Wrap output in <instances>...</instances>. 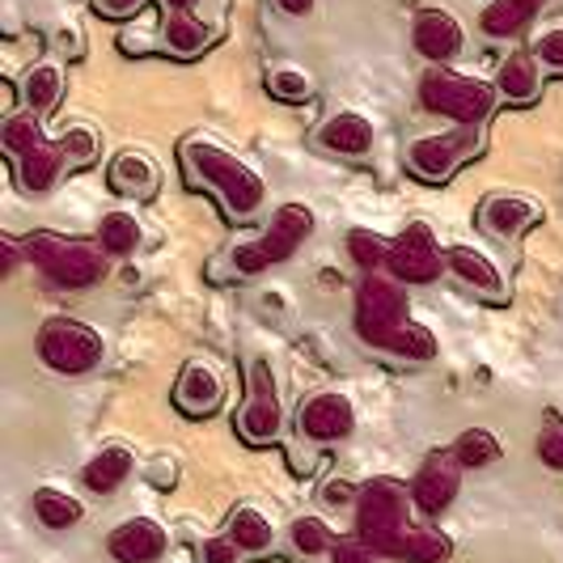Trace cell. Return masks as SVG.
I'll use <instances>...</instances> for the list:
<instances>
[{
    "mask_svg": "<svg viewBox=\"0 0 563 563\" xmlns=\"http://www.w3.org/2000/svg\"><path fill=\"white\" fill-rule=\"evenodd\" d=\"M183 162H187L199 187H212L221 196L233 221H251L258 203L267 199L263 178L238 153H229L225 144L208 141V136H191V141H183Z\"/></svg>",
    "mask_w": 563,
    "mask_h": 563,
    "instance_id": "6da1fadb",
    "label": "cell"
},
{
    "mask_svg": "<svg viewBox=\"0 0 563 563\" xmlns=\"http://www.w3.org/2000/svg\"><path fill=\"white\" fill-rule=\"evenodd\" d=\"M496 85L475 81V77H457L450 68H432L420 85V102L432 114H445L457 128H479L496 107Z\"/></svg>",
    "mask_w": 563,
    "mask_h": 563,
    "instance_id": "7a4b0ae2",
    "label": "cell"
},
{
    "mask_svg": "<svg viewBox=\"0 0 563 563\" xmlns=\"http://www.w3.org/2000/svg\"><path fill=\"white\" fill-rule=\"evenodd\" d=\"M30 263L59 288H89L93 280H102L107 272V258L102 246H89V242H68L59 233H34L26 242Z\"/></svg>",
    "mask_w": 563,
    "mask_h": 563,
    "instance_id": "3957f363",
    "label": "cell"
},
{
    "mask_svg": "<svg viewBox=\"0 0 563 563\" xmlns=\"http://www.w3.org/2000/svg\"><path fill=\"white\" fill-rule=\"evenodd\" d=\"M356 530L382 555H398V542L411 530L407 526V492L395 479H373L356 496Z\"/></svg>",
    "mask_w": 563,
    "mask_h": 563,
    "instance_id": "277c9868",
    "label": "cell"
},
{
    "mask_svg": "<svg viewBox=\"0 0 563 563\" xmlns=\"http://www.w3.org/2000/svg\"><path fill=\"white\" fill-rule=\"evenodd\" d=\"M402 322H411V318H407L402 280H390V276H382V272H368L365 284H361V292H356V327H361L365 343L386 347Z\"/></svg>",
    "mask_w": 563,
    "mask_h": 563,
    "instance_id": "5b68a950",
    "label": "cell"
},
{
    "mask_svg": "<svg viewBox=\"0 0 563 563\" xmlns=\"http://www.w3.org/2000/svg\"><path fill=\"white\" fill-rule=\"evenodd\" d=\"M38 356L56 373L77 377V373H89L102 361V335L93 327L77 322V318H52L38 331Z\"/></svg>",
    "mask_w": 563,
    "mask_h": 563,
    "instance_id": "8992f818",
    "label": "cell"
},
{
    "mask_svg": "<svg viewBox=\"0 0 563 563\" xmlns=\"http://www.w3.org/2000/svg\"><path fill=\"white\" fill-rule=\"evenodd\" d=\"M479 128H457V132H441V136H420L407 148V166L423 183H445L453 169L462 166L466 157L479 153Z\"/></svg>",
    "mask_w": 563,
    "mask_h": 563,
    "instance_id": "52a82bcc",
    "label": "cell"
},
{
    "mask_svg": "<svg viewBox=\"0 0 563 563\" xmlns=\"http://www.w3.org/2000/svg\"><path fill=\"white\" fill-rule=\"evenodd\" d=\"M390 272H395V280L402 284H428L441 276V246H437V238H432V225L428 221H411V225L402 229V238H398L395 246H390Z\"/></svg>",
    "mask_w": 563,
    "mask_h": 563,
    "instance_id": "ba28073f",
    "label": "cell"
},
{
    "mask_svg": "<svg viewBox=\"0 0 563 563\" xmlns=\"http://www.w3.org/2000/svg\"><path fill=\"white\" fill-rule=\"evenodd\" d=\"M242 437L263 445L280 432V398H276V382H272V368L267 361H254L251 368V398H246V411H242Z\"/></svg>",
    "mask_w": 563,
    "mask_h": 563,
    "instance_id": "9c48e42d",
    "label": "cell"
},
{
    "mask_svg": "<svg viewBox=\"0 0 563 563\" xmlns=\"http://www.w3.org/2000/svg\"><path fill=\"white\" fill-rule=\"evenodd\" d=\"M411 43H416V52L423 59L450 64L462 52V43H466V30L445 9H423L420 18H416V26H411Z\"/></svg>",
    "mask_w": 563,
    "mask_h": 563,
    "instance_id": "30bf717a",
    "label": "cell"
},
{
    "mask_svg": "<svg viewBox=\"0 0 563 563\" xmlns=\"http://www.w3.org/2000/svg\"><path fill=\"white\" fill-rule=\"evenodd\" d=\"M457 471H462L457 457H445V453L428 457L423 471L416 475V483H411V500H416V508L428 512V517L445 512V508L453 505V496H457V483H462Z\"/></svg>",
    "mask_w": 563,
    "mask_h": 563,
    "instance_id": "8fae6325",
    "label": "cell"
},
{
    "mask_svg": "<svg viewBox=\"0 0 563 563\" xmlns=\"http://www.w3.org/2000/svg\"><path fill=\"white\" fill-rule=\"evenodd\" d=\"M310 229H313V212L306 203H284L258 242H263V251H267L272 263H284L288 254H297V246L310 238Z\"/></svg>",
    "mask_w": 563,
    "mask_h": 563,
    "instance_id": "7c38bea8",
    "label": "cell"
},
{
    "mask_svg": "<svg viewBox=\"0 0 563 563\" xmlns=\"http://www.w3.org/2000/svg\"><path fill=\"white\" fill-rule=\"evenodd\" d=\"M352 402L343 395H313L306 407H301V432L313 437V441H339L352 432Z\"/></svg>",
    "mask_w": 563,
    "mask_h": 563,
    "instance_id": "4fadbf2b",
    "label": "cell"
},
{
    "mask_svg": "<svg viewBox=\"0 0 563 563\" xmlns=\"http://www.w3.org/2000/svg\"><path fill=\"white\" fill-rule=\"evenodd\" d=\"M318 144L339 157H365L373 148V123L356 111H339L318 128Z\"/></svg>",
    "mask_w": 563,
    "mask_h": 563,
    "instance_id": "5bb4252c",
    "label": "cell"
},
{
    "mask_svg": "<svg viewBox=\"0 0 563 563\" xmlns=\"http://www.w3.org/2000/svg\"><path fill=\"white\" fill-rule=\"evenodd\" d=\"M162 43L169 56L191 59L212 47V26L199 18L196 9H166V26H162Z\"/></svg>",
    "mask_w": 563,
    "mask_h": 563,
    "instance_id": "9a60e30c",
    "label": "cell"
},
{
    "mask_svg": "<svg viewBox=\"0 0 563 563\" xmlns=\"http://www.w3.org/2000/svg\"><path fill=\"white\" fill-rule=\"evenodd\" d=\"M162 551H166L162 526H157V521H144V517L123 521V526L111 534V555L119 563H153Z\"/></svg>",
    "mask_w": 563,
    "mask_h": 563,
    "instance_id": "2e32d148",
    "label": "cell"
},
{
    "mask_svg": "<svg viewBox=\"0 0 563 563\" xmlns=\"http://www.w3.org/2000/svg\"><path fill=\"white\" fill-rule=\"evenodd\" d=\"M174 398H178V407H183L187 416H212V411L225 402V386H221V377L208 365H187L183 377H178Z\"/></svg>",
    "mask_w": 563,
    "mask_h": 563,
    "instance_id": "e0dca14e",
    "label": "cell"
},
{
    "mask_svg": "<svg viewBox=\"0 0 563 563\" xmlns=\"http://www.w3.org/2000/svg\"><path fill=\"white\" fill-rule=\"evenodd\" d=\"M538 203H530V199L521 196H492L487 203H483L479 212V225L487 229V233H496V238H517L521 229L538 225Z\"/></svg>",
    "mask_w": 563,
    "mask_h": 563,
    "instance_id": "ac0fdd59",
    "label": "cell"
},
{
    "mask_svg": "<svg viewBox=\"0 0 563 563\" xmlns=\"http://www.w3.org/2000/svg\"><path fill=\"white\" fill-rule=\"evenodd\" d=\"M111 191L114 196H128V199L153 196V191H157V166H153V157L141 153V148L119 153L111 166Z\"/></svg>",
    "mask_w": 563,
    "mask_h": 563,
    "instance_id": "d6986e66",
    "label": "cell"
},
{
    "mask_svg": "<svg viewBox=\"0 0 563 563\" xmlns=\"http://www.w3.org/2000/svg\"><path fill=\"white\" fill-rule=\"evenodd\" d=\"M496 89H500V98H508V102H517V107L534 102L538 89H542L538 56H526V52H512L508 59H500V68H496Z\"/></svg>",
    "mask_w": 563,
    "mask_h": 563,
    "instance_id": "ffe728a7",
    "label": "cell"
},
{
    "mask_svg": "<svg viewBox=\"0 0 563 563\" xmlns=\"http://www.w3.org/2000/svg\"><path fill=\"white\" fill-rule=\"evenodd\" d=\"M445 267H450L462 284H471L475 292H483V297H500V292H505V280H500V272L492 267V258H483V254L471 251V246L445 251Z\"/></svg>",
    "mask_w": 563,
    "mask_h": 563,
    "instance_id": "44dd1931",
    "label": "cell"
},
{
    "mask_svg": "<svg viewBox=\"0 0 563 563\" xmlns=\"http://www.w3.org/2000/svg\"><path fill=\"white\" fill-rule=\"evenodd\" d=\"M59 93H64V73H59V64H52V59L30 64L26 77H22V102H26V111L52 114L59 102Z\"/></svg>",
    "mask_w": 563,
    "mask_h": 563,
    "instance_id": "7402d4cb",
    "label": "cell"
},
{
    "mask_svg": "<svg viewBox=\"0 0 563 563\" xmlns=\"http://www.w3.org/2000/svg\"><path fill=\"white\" fill-rule=\"evenodd\" d=\"M538 4H542V0H492V4L483 9L479 30L487 34V38H508V34H517V30L530 26V18L538 13Z\"/></svg>",
    "mask_w": 563,
    "mask_h": 563,
    "instance_id": "603a6c76",
    "label": "cell"
},
{
    "mask_svg": "<svg viewBox=\"0 0 563 563\" xmlns=\"http://www.w3.org/2000/svg\"><path fill=\"white\" fill-rule=\"evenodd\" d=\"M64 166H68V162H64L59 144H38V148H30L26 157H18L22 187H26V191H47V187H56V178Z\"/></svg>",
    "mask_w": 563,
    "mask_h": 563,
    "instance_id": "cb8c5ba5",
    "label": "cell"
},
{
    "mask_svg": "<svg viewBox=\"0 0 563 563\" xmlns=\"http://www.w3.org/2000/svg\"><path fill=\"white\" fill-rule=\"evenodd\" d=\"M132 475V453L128 450H102L89 466H85V487L98 496H111L119 483Z\"/></svg>",
    "mask_w": 563,
    "mask_h": 563,
    "instance_id": "d4e9b609",
    "label": "cell"
},
{
    "mask_svg": "<svg viewBox=\"0 0 563 563\" xmlns=\"http://www.w3.org/2000/svg\"><path fill=\"white\" fill-rule=\"evenodd\" d=\"M43 114L34 111H22V114H9L4 123H0V144H4V153H13V157H26L30 148H38L43 141V123H38Z\"/></svg>",
    "mask_w": 563,
    "mask_h": 563,
    "instance_id": "484cf974",
    "label": "cell"
},
{
    "mask_svg": "<svg viewBox=\"0 0 563 563\" xmlns=\"http://www.w3.org/2000/svg\"><path fill=\"white\" fill-rule=\"evenodd\" d=\"M98 246L107 254H132L141 246V221L132 212H107L98 225Z\"/></svg>",
    "mask_w": 563,
    "mask_h": 563,
    "instance_id": "4316f807",
    "label": "cell"
},
{
    "mask_svg": "<svg viewBox=\"0 0 563 563\" xmlns=\"http://www.w3.org/2000/svg\"><path fill=\"white\" fill-rule=\"evenodd\" d=\"M34 517H38L47 530H68V526L81 521V505H77L73 496H64V492H38V496H34Z\"/></svg>",
    "mask_w": 563,
    "mask_h": 563,
    "instance_id": "83f0119b",
    "label": "cell"
},
{
    "mask_svg": "<svg viewBox=\"0 0 563 563\" xmlns=\"http://www.w3.org/2000/svg\"><path fill=\"white\" fill-rule=\"evenodd\" d=\"M386 352L407 356V361H432V356H437V335H432L423 322H402L395 331V339L386 343Z\"/></svg>",
    "mask_w": 563,
    "mask_h": 563,
    "instance_id": "f1b7e54d",
    "label": "cell"
},
{
    "mask_svg": "<svg viewBox=\"0 0 563 563\" xmlns=\"http://www.w3.org/2000/svg\"><path fill=\"white\" fill-rule=\"evenodd\" d=\"M395 560H407V563H441V560H450V538L428 534V530H407V534H402V542H398Z\"/></svg>",
    "mask_w": 563,
    "mask_h": 563,
    "instance_id": "f546056e",
    "label": "cell"
},
{
    "mask_svg": "<svg viewBox=\"0 0 563 563\" xmlns=\"http://www.w3.org/2000/svg\"><path fill=\"white\" fill-rule=\"evenodd\" d=\"M229 538H233L242 551H263V547H272V526H267V517H263V512H254V508H238Z\"/></svg>",
    "mask_w": 563,
    "mask_h": 563,
    "instance_id": "4dcf8cb0",
    "label": "cell"
},
{
    "mask_svg": "<svg viewBox=\"0 0 563 563\" xmlns=\"http://www.w3.org/2000/svg\"><path fill=\"white\" fill-rule=\"evenodd\" d=\"M59 153L68 166H89L98 157V132L89 123H68L64 136H59Z\"/></svg>",
    "mask_w": 563,
    "mask_h": 563,
    "instance_id": "1f68e13d",
    "label": "cell"
},
{
    "mask_svg": "<svg viewBox=\"0 0 563 563\" xmlns=\"http://www.w3.org/2000/svg\"><path fill=\"white\" fill-rule=\"evenodd\" d=\"M496 457H500V441H496L492 432L471 428V432L457 437V462H462V466H492Z\"/></svg>",
    "mask_w": 563,
    "mask_h": 563,
    "instance_id": "d6a6232c",
    "label": "cell"
},
{
    "mask_svg": "<svg viewBox=\"0 0 563 563\" xmlns=\"http://www.w3.org/2000/svg\"><path fill=\"white\" fill-rule=\"evenodd\" d=\"M267 89H272L280 102H306V98L313 93V81L301 73V68L280 64V68H272V73H267Z\"/></svg>",
    "mask_w": 563,
    "mask_h": 563,
    "instance_id": "836d02e7",
    "label": "cell"
},
{
    "mask_svg": "<svg viewBox=\"0 0 563 563\" xmlns=\"http://www.w3.org/2000/svg\"><path fill=\"white\" fill-rule=\"evenodd\" d=\"M347 251H352V258H356L365 272H377V267L390 258V246H386L377 233H368V229H352V238H347Z\"/></svg>",
    "mask_w": 563,
    "mask_h": 563,
    "instance_id": "e575fe53",
    "label": "cell"
},
{
    "mask_svg": "<svg viewBox=\"0 0 563 563\" xmlns=\"http://www.w3.org/2000/svg\"><path fill=\"white\" fill-rule=\"evenodd\" d=\"M292 542H297V551H306V555H318V551H327L335 538H331V530H327L322 521L306 517V521H297V526H292Z\"/></svg>",
    "mask_w": 563,
    "mask_h": 563,
    "instance_id": "d590c367",
    "label": "cell"
},
{
    "mask_svg": "<svg viewBox=\"0 0 563 563\" xmlns=\"http://www.w3.org/2000/svg\"><path fill=\"white\" fill-rule=\"evenodd\" d=\"M534 56H538V64H542V68H551V73H563V26L547 30V34H538Z\"/></svg>",
    "mask_w": 563,
    "mask_h": 563,
    "instance_id": "8d00e7d4",
    "label": "cell"
},
{
    "mask_svg": "<svg viewBox=\"0 0 563 563\" xmlns=\"http://www.w3.org/2000/svg\"><path fill=\"white\" fill-rule=\"evenodd\" d=\"M233 267H238L242 276H258V272L272 267V258L263 251V242H251V246H238V251H233Z\"/></svg>",
    "mask_w": 563,
    "mask_h": 563,
    "instance_id": "74e56055",
    "label": "cell"
},
{
    "mask_svg": "<svg viewBox=\"0 0 563 563\" xmlns=\"http://www.w3.org/2000/svg\"><path fill=\"white\" fill-rule=\"evenodd\" d=\"M538 457H542L547 466L563 471V423H551V428H542V437H538Z\"/></svg>",
    "mask_w": 563,
    "mask_h": 563,
    "instance_id": "f35d334b",
    "label": "cell"
},
{
    "mask_svg": "<svg viewBox=\"0 0 563 563\" xmlns=\"http://www.w3.org/2000/svg\"><path fill=\"white\" fill-rule=\"evenodd\" d=\"M238 542L233 538H212V542H203V563H238Z\"/></svg>",
    "mask_w": 563,
    "mask_h": 563,
    "instance_id": "ab89813d",
    "label": "cell"
},
{
    "mask_svg": "<svg viewBox=\"0 0 563 563\" xmlns=\"http://www.w3.org/2000/svg\"><path fill=\"white\" fill-rule=\"evenodd\" d=\"M93 4H98V13H102V18H114V22H123V18L141 13L148 0H93Z\"/></svg>",
    "mask_w": 563,
    "mask_h": 563,
    "instance_id": "60d3db41",
    "label": "cell"
},
{
    "mask_svg": "<svg viewBox=\"0 0 563 563\" xmlns=\"http://www.w3.org/2000/svg\"><path fill=\"white\" fill-rule=\"evenodd\" d=\"M335 563H373V547L368 542H339Z\"/></svg>",
    "mask_w": 563,
    "mask_h": 563,
    "instance_id": "b9f144b4",
    "label": "cell"
},
{
    "mask_svg": "<svg viewBox=\"0 0 563 563\" xmlns=\"http://www.w3.org/2000/svg\"><path fill=\"white\" fill-rule=\"evenodd\" d=\"M280 4V13H288V18H306L313 9V0H276Z\"/></svg>",
    "mask_w": 563,
    "mask_h": 563,
    "instance_id": "7bdbcfd3",
    "label": "cell"
},
{
    "mask_svg": "<svg viewBox=\"0 0 563 563\" xmlns=\"http://www.w3.org/2000/svg\"><path fill=\"white\" fill-rule=\"evenodd\" d=\"M0 246H4V272H13V267H18V246H13V238H4Z\"/></svg>",
    "mask_w": 563,
    "mask_h": 563,
    "instance_id": "ee69618b",
    "label": "cell"
},
{
    "mask_svg": "<svg viewBox=\"0 0 563 563\" xmlns=\"http://www.w3.org/2000/svg\"><path fill=\"white\" fill-rule=\"evenodd\" d=\"M347 496H352V487H343V483H331V487H327V500H331V505L347 500Z\"/></svg>",
    "mask_w": 563,
    "mask_h": 563,
    "instance_id": "f6af8a7d",
    "label": "cell"
},
{
    "mask_svg": "<svg viewBox=\"0 0 563 563\" xmlns=\"http://www.w3.org/2000/svg\"><path fill=\"white\" fill-rule=\"evenodd\" d=\"M162 4H166V9H196L199 0H162Z\"/></svg>",
    "mask_w": 563,
    "mask_h": 563,
    "instance_id": "bcb514c9",
    "label": "cell"
}]
</instances>
